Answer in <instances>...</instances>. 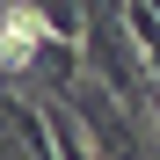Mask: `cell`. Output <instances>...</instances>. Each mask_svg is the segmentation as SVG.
Segmentation results:
<instances>
[{
  "instance_id": "6da1fadb",
  "label": "cell",
  "mask_w": 160,
  "mask_h": 160,
  "mask_svg": "<svg viewBox=\"0 0 160 160\" xmlns=\"http://www.w3.org/2000/svg\"><path fill=\"white\" fill-rule=\"evenodd\" d=\"M58 44V22L51 8H29V0H0V88L22 80V66H44V51Z\"/></svg>"
},
{
  "instance_id": "7a4b0ae2",
  "label": "cell",
  "mask_w": 160,
  "mask_h": 160,
  "mask_svg": "<svg viewBox=\"0 0 160 160\" xmlns=\"http://www.w3.org/2000/svg\"><path fill=\"white\" fill-rule=\"evenodd\" d=\"M124 29H131V51L146 58V73L160 80V8L153 0H124Z\"/></svg>"
}]
</instances>
